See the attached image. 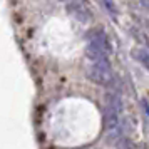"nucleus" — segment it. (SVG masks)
Wrapping results in <instances>:
<instances>
[{"label": "nucleus", "mask_w": 149, "mask_h": 149, "mask_svg": "<svg viewBox=\"0 0 149 149\" xmlns=\"http://www.w3.org/2000/svg\"><path fill=\"white\" fill-rule=\"evenodd\" d=\"M67 12L69 14H72L77 19V20L81 22H87L89 19H91V15H89V10L82 3H79V2H70V3H67Z\"/></svg>", "instance_id": "4"}, {"label": "nucleus", "mask_w": 149, "mask_h": 149, "mask_svg": "<svg viewBox=\"0 0 149 149\" xmlns=\"http://www.w3.org/2000/svg\"><path fill=\"white\" fill-rule=\"evenodd\" d=\"M87 77L94 84L99 86H109L112 82V69L109 61L106 62H92L87 67Z\"/></svg>", "instance_id": "1"}, {"label": "nucleus", "mask_w": 149, "mask_h": 149, "mask_svg": "<svg viewBox=\"0 0 149 149\" xmlns=\"http://www.w3.org/2000/svg\"><path fill=\"white\" fill-rule=\"evenodd\" d=\"M89 42L91 44H94V45H97V47L104 49L106 52H109L111 54V42H109V37L106 35V32H102V30H94L92 34H91V37H89Z\"/></svg>", "instance_id": "2"}, {"label": "nucleus", "mask_w": 149, "mask_h": 149, "mask_svg": "<svg viewBox=\"0 0 149 149\" xmlns=\"http://www.w3.org/2000/svg\"><path fill=\"white\" fill-rule=\"evenodd\" d=\"M137 59H139V61L142 62V65L149 70V50H148V49L139 50V52H137Z\"/></svg>", "instance_id": "6"}, {"label": "nucleus", "mask_w": 149, "mask_h": 149, "mask_svg": "<svg viewBox=\"0 0 149 149\" xmlns=\"http://www.w3.org/2000/svg\"><path fill=\"white\" fill-rule=\"evenodd\" d=\"M142 106H144V111H146V114H149V104H148V101H142Z\"/></svg>", "instance_id": "7"}, {"label": "nucleus", "mask_w": 149, "mask_h": 149, "mask_svg": "<svg viewBox=\"0 0 149 149\" xmlns=\"http://www.w3.org/2000/svg\"><path fill=\"white\" fill-rule=\"evenodd\" d=\"M86 54H87V57L91 59V61H94V62H106L107 61L109 52H106L104 49H101V47H97V45H94V44L87 42Z\"/></svg>", "instance_id": "5"}, {"label": "nucleus", "mask_w": 149, "mask_h": 149, "mask_svg": "<svg viewBox=\"0 0 149 149\" xmlns=\"http://www.w3.org/2000/svg\"><path fill=\"white\" fill-rule=\"evenodd\" d=\"M119 109L112 107L106 104V109H104V122H106V127L107 129H116L119 126Z\"/></svg>", "instance_id": "3"}]
</instances>
